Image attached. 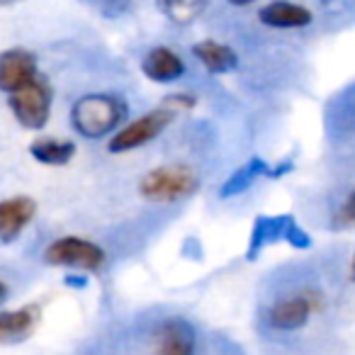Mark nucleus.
<instances>
[{"mask_svg":"<svg viewBox=\"0 0 355 355\" xmlns=\"http://www.w3.org/2000/svg\"><path fill=\"white\" fill-rule=\"evenodd\" d=\"M127 117V105L114 95H85L71 107V124L85 139L112 134Z\"/></svg>","mask_w":355,"mask_h":355,"instance_id":"obj_1","label":"nucleus"},{"mask_svg":"<svg viewBox=\"0 0 355 355\" xmlns=\"http://www.w3.org/2000/svg\"><path fill=\"white\" fill-rule=\"evenodd\" d=\"M200 178L188 166H158L139 183V193L148 202H178L198 193Z\"/></svg>","mask_w":355,"mask_h":355,"instance_id":"obj_2","label":"nucleus"},{"mask_svg":"<svg viewBox=\"0 0 355 355\" xmlns=\"http://www.w3.org/2000/svg\"><path fill=\"white\" fill-rule=\"evenodd\" d=\"M280 241L290 243L292 248H309L311 246L309 234L295 222L292 214H277V217L263 214V217H258L256 222H253L246 258L253 261L263 248L272 246V243H280Z\"/></svg>","mask_w":355,"mask_h":355,"instance_id":"obj_3","label":"nucleus"},{"mask_svg":"<svg viewBox=\"0 0 355 355\" xmlns=\"http://www.w3.org/2000/svg\"><path fill=\"white\" fill-rule=\"evenodd\" d=\"M175 119V112L168 107H158L151 112L141 114L134 122H129L127 127H122L119 132H114V137L107 141V148L112 153H124V151H134V148L144 146V144L153 141L158 134H163Z\"/></svg>","mask_w":355,"mask_h":355,"instance_id":"obj_4","label":"nucleus"},{"mask_svg":"<svg viewBox=\"0 0 355 355\" xmlns=\"http://www.w3.org/2000/svg\"><path fill=\"white\" fill-rule=\"evenodd\" d=\"M10 110L27 129H42L51 114V85L37 76L25 88L10 93Z\"/></svg>","mask_w":355,"mask_h":355,"instance_id":"obj_5","label":"nucleus"},{"mask_svg":"<svg viewBox=\"0 0 355 355\" xmlns=\"http://www.w3.org/2000/svg\"><path fill=\"white\" fill-rule=\"evenodd\" d=\"M44 261L49 266L78 268V270H100L105 263V251L98 243L80 236H64L49 243L44 251Z\"/></svg>","mask_w":355,"mask_h":355,"instance_id":"obj_6","label":"nucleus"},{"mask_svg":"<svg viewBox=\"0 0 355 355\" xmlns=\"http://www.w3.org/2000/svg\"><path fill=\"white\" fill-rule=\"evenodd\" d=\"M321 306V300L316 292H297L285 300H277L268 309L266 319L268 326L275 331H297L309 321V316Z\"/></svg>","mask_w":355,"mask_h":355,"instance_id":"obj_7","label":"nucleus"},{"mask_svg":"<svg viewBox=\"0 0 355 355\" xmlns=\"http://www.w3.org/2000/svg\"><path fill=\"white\" fill-rule=\"evenodd\" d=\"M198 334L185 319H166L153 334L151 355H195Z\"/></svg>","mask_w":355,"mask_h":355,"instance_id":"obj_8","label":"nucleus"},{"mask_svg":"<svg viewBox=\"0 0 355 355\" xmlns=\"http://www.w3.org/2000/svg\"><path fill=\"white\" fill-rule=\"evenodd\" d=\"M37 59L27 49L0 51V90L15 93L37 78Z\"/></svg>","mask_w":355,"mask_h":355,"instance_id":"obj_9","label":"nucleus"},{"mask_svg":"<svg viewBox=\"0 0 355 355\" xmlns=\"http://www.w3.org/2000/svg\"><path fill=\"white\" fill-rule=\"evenodd\" d=\"M37 214V202L32 198H10L0 202V241H15L27 224L35 219Z\"/></svg>","mask_w":355,"mask_h":355,"instance_id":"obj_10","label":"nucleus"},{"mask_svg":"<svg viewBox=\"0 0 355 355\" xmlns=\"http://www.w3.org/2000/svg\"><path fill=\"white\" fill-rule=\"evenodd\" d=\"M258 20L272 30H300V27L311 25V12L304 6H297L290 0H272L266 8H261Z\"/></svg>","mask_w":355,"mask_h":355,"instance_id":"obj_11","label":"nucleus"},{"mask_svg":"<svg viewBox=\"0 0 355 355\" xmlns=\"http://www.w3.org/2000/svg\"><path fill=\"white\" fill-rule=\"evenodd\" d=\"M40 316L42 309L37 304L20 306L15 311H0V345L30 338L32 331L40 326Z\"/></svg>","mask_w":355,"mask_h":355,"instance_id":"obj_12","label":"nucleus"},{"mask_svg":"<svg viewBox=\"0 0 355 355\" xmlns=\"http://www.w3.org/2000/svg\"><path fill=\"white\" fill-rule=\"evenodd\" d=\"M141 71L153 83H173L185 73L183 59L168 46H156L141 61Z\"/></svg>","mask_w":355,"mask_h":355,"instance_id":"obj_13","label":"nucleus"},{"mask_svg":"<svg viewBox=\"0 0 355 355\" xmlns=\"http://www.w3.org/2000/svg\"><path fill=\"white\" fill-rule=\"evenodd\" d=\"M258 178H277V173H275V168L268 166L263 158L253 156V158H248L241 168H236V171L227 178V183L222 185L219 195H222V198H234V195L246 193V190L256 183Z\"/></svg>","mask_w":355,"mask_h":355,"instance_id":"obj_14","label":"nucleus"},{"mask_svg":"<svg viewBox=\"0 0 355 355\" xmlns=\"http://www.w3.org/2000/svg\"><path fill=\"white\" fill-rule=\"evenodd\" d=\"M193 54L209 73H217V76L229 73V71H234L239 64L236 51H234L232 46L219 44V42H214V40H205V42H200V44H195Z\"/></svg>","mask_w":355,"mask_h":355,"instance_id":"obj_15","label":"nucleus"},{"mask_svg":"<svg viewBox=\"0 0 355 355\" xmlns=\"http://www.w3.org/2000/svg\"><path fill=\"white\" fill-rule=\"evenodd\" d=\"M30 153L40 163H46V166H66L76 156V144L66 141V139L42 137L37 141H32Z\"/></svg>","mask_w":355,"mask_h":355,"instance_id":"obj_16","label":"nucleus"},{"mask_svg":"<svg viewBox=\"0 0 355 355\" xmlns=\"http://www.w3.org/2000/svg\"><path fill=\"white\" fill-rule=\"evenodd\" d=\"M158 10L175 25H190L195 22L205 10L209 0H156Z\"/></svg>","mask_w":355,"mask_h":355,"instance_id":"obj_17","label":"nucleus"},{"mask_svg":"<svg viewBox=\"0 0 355 355\" xmlns=\"http://www.w3.org/2000/svg\"><path fill=\"white\" fill-rule=\"evenodd\" d=\"M163 107L173 110V112H180V110H190L195 107V98L193 95H168L166 103H163Z\"/></svg>","mask_w":355,"mask_h":355,"instance_id":"obj_18","label":"nucleus"},{"mask_svg":"<svg viewBox=\"0 0 355 355\" xmlns=\"http://www.w3.org/2000/svg\"><path fill=\"white\" fill-rule=\"evenodd\" d=\"M340 224H345V227H350V224H355V190L348 195V200H345V205L340 207Z\"/></svg>","mask_w":355,"mask_h":355,"instance_id":"obj_19","label":"nucleus"},{"mask_svg":"<svg viewBox=\"0 0 355 355\" xmlns=\"http://www.w3.org/2000/svg\"><path fill=\"white\" fill-rule=\"evenodd\" d=\"M232 6H248V3H256V0H229Z\"/></svg>","mask_w":355,"mask_h":355,"instance_id":"obj_20","label":"nucleus"},{"mask_svg":"<svg viewBox=\"0 0 355 355\" xmlns=\"http://www.w3.org/2000/svg\"><path fill=\"white\" fill-rule=\"evenodd\" d=\"M350 280L355 282V253H353V261H350Z\"/></svg>","mask_w":355,"mask_h":355,"instance_id":"obj_21","label":"nucleus"},{"mask_svg":"<svg viewBox=\"0 0 355 355\" xmlns=\"http://www.w3.org/2000/svg\"><path fill=\"white\" fill-rule=\"evenodd\" d=\"M6 297H8V287L0 282V300H6Z\"/></svg>","mask_w":355,"mask_h":355,"instance_id":"obj_22","label":"nucleus"},{"mask_svg":"<svg viewBox=\"0 0 355 355\" xmlns=\"http://www.w3.org/2000/svg\"><path fill=\"white\" fill-rule=\"evenodd\" d=\"M15 3H20V0H0V6H15Z\"/></svg>","mask_w":355,"mask_h":355,"instance_id":"obj_23","label":"nucleus"}]
</instances>
